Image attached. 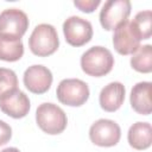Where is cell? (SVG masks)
Wrapping results in <instances>:
<instances>
[{"label":"cell","mask_w":152,"mask_h":152,"mask_svg":"<svg viewBox=\"0 0 152 152\" xmlns=\"http://www.w3.org/2000/svg\"><path fill=\"white\" fill-rule=\"evenodd\" d=\"M0 152H20V151L17 147H6V148L1 150Z\"/></svg>","instance_id":"cell-21"},{"label":"cell","mask_w":152,"mask_h":152,"mask_svg":"<svg viewBox=\"0 0 152 152\" xmlns=\"http://www.w3.org/2000/svg\"><path fill=\"white\" fill-rule=\"evenodd\" d=\"M24 55L21 39H11L0 37V59L5 62L19 61Z\"/></svg>","instance_id":"cell-15"},{"label":"cell","mask_w":152,"mask_h":152,"mask_svg":"<svg viewBox=\"0 0 152 152\" xmlns=\"http://www.w3.org/2000/svg\"><path fill=\"white\" fill-rule=\"evenodd\" d=\"M126 89L121 82H110L104 86L99 96L100 106L106 112L118 110L125 101Z\"/></svg>","instance_id":"cell-12"},{"label":"cell","mask_w":152,"mask_h":152,"mask_svg":"<svg viewBox=\"0 0 152 152\" xmlns=\"http://www.w3.org/2000/svg\"><path fill=\"white\" fill-rule=\"evenodd\" d=\"M129 14L131 2L128 0H108L100 11V24L104 30L112 31L126 21Z\"/></svg>","instance_id":"cell-6"},{"label":"cell","mask_w":152,"mask_h":152,"mask_svg":"<svg viewBox=\"0 0 152 152\" xmlns=\"http://www.w3.org/2000/svg\"><path fill=\"white\" fill-rule=\"evenodd\" d=\"M63 33L68 44L78 48L90 42L93 38V26L90 21L77 15H71L63 23Z\"/></svg>","instance_id":"cell-8"},{"label":"cell","mask_w":152,"mask_h":152,"mask_svg":"<svg viewBox=\"0 0 152 152\" xmlns=\"http://www.w3.org/2000/svg\"><path fill=\"white\" fill-rule=\"evenodd\" d=\"M121 138L120 126L109 119H99L89 128V139L101 147L115 146Z\"/></svg>","instance_id":"cell-7"},{"label":"cell","mask_w":152,"mask_h":152,"mask_svg":"<svg viewBox=\"0 0 152 152\" xmlns=\"http://www.w3.org/2000/svg\"><path fill=\"white\" fill-rule=\"evenodd\" d=\"M52 74L50 69L42 64H34L28 66L23 76L24 86L28 91L33 94H44L46 93L52 84Z\"/></svg>","instance_id":"cell-10"},{"label":"cell","mask_w":152,"mask_h":152,"mask_svg":"<svg viewBox=\"0 0 152 152\" xmlns=\"http://www.w3.org/2000/svg\"><path fill=\"white\" fill-rule=\"evenodd\" d=\"M28 28V18L19 8H7L0 13V37L21 39Z\"/></svg>","instance_id":"cell-5"},{"label":"cell","mask_w":152,"mask_h":152,"mask_svg":"<svg viewBox=\"0 0 152 152\" xmlns=\"http://www.w3.org/2000/svg\"><path fill=\"white\" fill-rule=\"evenodd\" d=\"M12 138V128L8 124L0 120V146L7 144Z\"/></svg>","instance_id":"cell-20"},{"label":"cell","mask_w":152,"mask_h":152,"mask_svg":"<svg viewBox=\"0 0 152 152\" xmlns=\"http://www.w3.org/2000/svg\"><path fill=\"white\" fill-rule=\"evenodd\" d=\"M113 45L116 52L124 56L133 55L138 50L140 46V38L131 21L126 20L114 30Z\"/></svg>","instance_id":"cell-9"},{"label":"cell","mask_w":152,"mask_h":152,"mask_svg":"<svg viewBox=\"0 0 152 152\" xmlns=\"http://www.w3.org/2000/svg\"><path fill=\"white\" fill-rule=\"evenodd\" d=\"M114 57L112 52L103 46H93L81 56V68L83 72L93 77H101L112 71Z\"/></svg>","instance_id":"cell-1"},{"label":"cell","mask_w":152,"mask_h":152,"mask_svg":"<svg viewBox=\"0 0 152 152\" xmlns=\"http://www.w3.org/2000/svg\"><path fill=\"white\" fill-rule=\"evenodd\" d=\"M18 89V77L12 69L0 68V99Z\"/></svg>","instance_id":"cell-18"},{"label":"cell","mask_w":152,"mask_h":152,"mask_svg":"<svg viewBox=\"0 0 152 152\" xmlns=\"http://www.w3.org/2000/svg\"><path fill=\"white\" fill-rule=\"evenodd\" d=\"M58 46L59 39L57 31L50 24L37 25L28 38V48L38 57H46L55 53Z\"/></svg>","instance_id":"cell-2"},{"label":"cell","mask_w":152,"mask_h":152,"mask_svg":"<svg viewBox=\"0 0 152 152\" xmlns=\"http://www.w3.org/2000/svg\"><path fill=\"white\" fill-rule=\"evenodd\" d=\"M132 68L142 74H148L152 71V46L150 44L139 46L138 50L131 57Z\"/></svg>","instance_id":"cell-16"},{"label":"cell","mask_w":152,"mask_h":152,"mask_svg":"<svg viewBox=\"0 0 152 152\" xmlns=\"http://www.w3.org/2000/svg\"><path fill=\"white\" fill-rule=\"evenodd\" d=\"M30 99L20 89H15L0 99L1 112L13 119H21L26 116L30 112Z\"/></svg>","instance_id":"cell-11"},{"label":"cell","mask_w":152,"mask_h":152,"mask_svg":"<svg viewBox=\"0 0 152 152\" xmlns=\"http://www.w3.org/2000/svg\"><path fill=\"white\" fill-rule=\"evenodd\" d=\"M127 140L134 150H146L152 142V127L148 122L138 121L133 124L127 133Z\"/></svg>","instance_id":"cell-14"},{"label":"cell","mask_w":152,"mask_h":152,"mask_svg":"<svg viewBox=\"0 0 152 152\" xmlns=\"http://www.w3.org/2000/svg\"><path fill=\"white\" fill-rule=\"evenodd\" d=\"M151 88L152 83L148 81L139 82L133 86L129 95V102L133 110L141 115H148L152 112L151 103Z\"/></svg>","instance_id":"cell-13"},{"label":"cell","mask_w":152,"mask_h":152,"mask_svg":"<svg viewBox=\"0 0 152 152\" xmlns=\"http://www.w3.org/2000/svg\"><path fill=\"white\" fill-rule=\"evenodd\" d=\"M101 4L100 0H75L74 1V5L82 12H86V13H91L94 12L99 5Z\"/></svg>","instance_id":"cell-19"},{"label":"cell","mask_w":152,"mask_h":152,"mask_svg":"<svg viewBox=\"0 0 152 152\" xmlns=\"http://www.w3.org/2000/svg\"><path fill=\"white\" fill-rule=\"evenodd\" d=\"M36 121L38 127L44 133L51 135L62 133L68 125V119L64 110L51 102H45L38 106L36 110Z\"/></svg>","instance_id":"cell-3"},{"label":"cell","mask_w":152,"mask_h":152,"mask_svg":"<svg viewBox=\"0 0 152 152\" xmlns=\"http://www.w3.org/2000/svg\"><path fill=\"white\" fill-rule=\"evenodd\" d=\"M56 94L61 103L70 107H80L87 102L90 91L88 84L82 80L65 78L59 82Z\"/></svg>","instance_id":"cell-4"},{"label":"cell","mask_w":152,"mask_h":152,"mask_svg":"<svg viewBox=\"0 0 152 152\" xmlns=\"http://www.w3.org/2000/svg\"><path fill=\"white\" fill-rule=\"evenodd\" d=\"M131 24L133 25L140 40L148 39L152 34V12H151V10L138 12L135 14L134 19L131 21Z\"/></svg>","instance_id":"cell-17"}]
</instances>
